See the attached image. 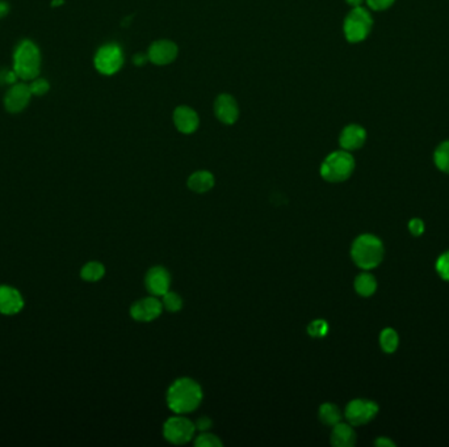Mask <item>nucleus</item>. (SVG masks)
Listing matches in <instances>:
<instances>
[{
    "label": "nucleus",
    "mask_w": 449,
    "mask_h": 447,
    "mask_svg": "<svg viewBox=\"0 0 449 447\" xmlns=\"http://www.w3.org/2000/svg\"><path fill=\"white\" fill-rule=\"evenodd\" d=\"M203 390L196 380L179 378L167 391L168 408L177 415H186L196 410L201 404Z\"/></svg>",
    "instance_id": "nucleus-1"
},
{
    "label": "nucleus",
    "mask_w": 449,
    "mask_h": 447,
    "mask_svg": "<svg viewBox=\"0 0 449 447\" xmlns=\"http://www.w3.org/2000/svg\"><path fill=\"white\" fill-rule=\"evenodd\" d=\"M351 258L359 268L364 271L373 269L381 264L383 258V244L375 235H360L355 239L352 244Z\"/></svg>",
    "instance_id": "nucleus-2"
},
{
    "label": "nucleus",
    "mask_w": 449,
    "mask_h": 447,
    "mask_svg": "<svg viewBox=\"0 0 449 447\" xmlns=\"http://www.w3.org/2000/svg\"><path fill=\"white\" fill-rule=\"evenodd\" d=\"M41 68V55L32 41H21L14 54V71L23 81H33L39 76Z\"/></svg>",
    "instance_id": "nucleus-3"
},
{
    "label": "nucleus",
    "mask_w": 449,
    "mask_h": 447,
    "mask_svg": "<svg viewBox=\"0 0 449 447\" xmlns=\"http://www.w3.org/2000/svg\"><path fill=\"white\" fill-rule=\"evenodd\" d=\"M355 169L354 156L341 149L330 154L321 165V176L328 183H341L350 178Z\"/></svg>",
    "instance_id": "nucleus-4"
},
{
    "label": "nucleus",
    "mask_w": 449,
    "mask_h": 447,
    "mask_svg": "<svg viewBox=\"0 0 449 447\" xmlns=\"http://www.w3.org/2000/svg\"><path fill=\"white\" fill-rule=\"evenodd\" d=\"M373 25L370 12L364 7H355L344 20V36L351 43L366 40Z\"/></svg>",
    "instance_id": "nucleus-5"
},
{
    "label": "nucleus",
    "mask_w": 449,
    "mask_h": 447,
    "mask_svg": "<svg viewBox=\"0 0 449 447\" xmlns=\"http://www.w3.org/2000/svg\"><path fill=\"white\" fill-rule=\"evenodd\" d=\"M196 432V426L184 416H174L164 422V438L172 445H186L191 441Z\"/></svg>",
    "instance_id": "nucleus-6"
},
{
    "label": "nucleus",
    "mask_w": 449,
    "mask_h": 447,
    "mask_svg": "<svg viewBox=\"0 0 449 447\" xmlns=\"http://www.w3.org/2000/svg\"><path fill=\"white\" fill-rule=\"evenodd\" d=\"M94 62L100 74L113 75L123 67V49L117 43H107L97 50Z\"/></svg>",
    "instance_id": "nucleus-7"
},
{
    "label": "nucleus",
    "mask_w": 449,
    "mask_h": 447,
    "mask_svg": "<svg viewBox=\"0 0 449 447\" xmlns=\"http://www.w3.org/2000/svg\"><path fill=\"white\" fill-rule=\"evenodd\" d=\"M379 413V406L367 399H355L346 406L344 416L352 426L366 425Z\"/></svg>",
    "instance_id": "nucleus-8"
},
{
    "label": "nucleus",
    "mask_w": 449,
    "mask_h": 447,
    "mask_svg": "<svg viewBox=\"0 0 449 447\" xmlns=\"http://www.w3.org/2000/svg\"><path fill=\"white\" fill-rule=\"evenodd\" d=\"M26 299L21 291L11 284H0V315L14 316L24 310Z\"/></svg>",
    "instance_id": "nucleus-9"
},
{
    "label": "nucleus",
    "mask_w": 449,
    "mask_h": 447,
    "mask_svg": "<svg viewBox=\"0 0 449 447\" xmlns=\"http://www.w3.org/2000/svg\"><path fill=\"white\" fill-rule=\"evenodd\" d=\"M162 310H163L162 302L152 295L134 302L130 307V316L137 322L149 323L159 318Z\"/></svg>",
    "instance_id": "nucleus-10"
},
{
    "label": "nucleus",
    "mask_w": 449,
    "mask_h": 447,
    "mask_svg": "<svg viewBox=\"0 0 449 447\" xmlns=\"http://www.w3.org/2000/svg\"><path fill=\"white\" fill-rule=\"evenodd\" d=\"M179 49L177 43L172 41L159 40L155 41L150 46L149 61H151L157 66H166L172 63L177 59Z\"/></svg>",
    "instance_id": "nucleus-11"
},
{
    "label": "nucleus",
    "mask_w": 449,
    "mask_h": 447,
    "mask_svg": "<svg viewBox=\"0 0 449 447\" xmlns=\"http://www.w3.org/2000/svg\"><path fill=\"white\" fill-rule=\"evenodd\" d=\"M145 284L151 295L162 297L170 290L171 276L163 267H154L148 271Z\"/></svg>",
    "instance_id": "nucleus-12"
},
{
    "label": "nucleus",
    "mask_w": 449,
    "mask_h": 447,
    "mask_svg": "<svg viewBox=\"0 0 449 447\" xmlns=\"http://www.w3.org/2000/svg\"><path fill=\"white\" fill-rule=\"evenodd\" d=\"M30 88L27 84H14L12 85L4 97V107L10 113H19L27 108L30 97H32Z\"/></svg>",
    "instance_id": "nucleus-13"
},
{
    "label": "nucleus",
    "mask_w": 449,
    "mask_h": 447,
    "mask_svg": "<svg viewBox=\"0 0 449 447\" xmlns=\"http://www.w3.org/2000/svg\"><path fill=\"white\" fill-rule=\"evenodd\" d=\"M214 113L219 121L225 125H232L239 117V108L232 95L218 96L214 103Z\"/></svg>",
    "instance_id": "nucleus-14"
},
{
    "label": "nucleus",
    "mask_w": 449,
    "mask_h": 447,
    "mask_svg": "<svg viewBox=\"0 0 449 447\" xmlns=\"http://www.w3.org/2000/svg\"><path fill=\"white\" fill-rule=\"evenodd\" d=\"M367 141V132L360 125H348L343 129L339 143L346 151L361 149Z\"/></svg>",
    "instance_id": "nucleus-15"
},
{
    "label": "nucleus",
    "mask_w": 449,
    "mask_h": 447,
    "mask_svg": "<svg viewBox=\"0 0 449 447\" xmlns=\"http://www.w3.org/2000/svg\"><path fill=\"white\" fill-rule=\"evenodd\" d=\"M174 122L180 133L191 134L197 130L200 120H199L197 113L193 109L181 105V107H177L174 112Z\"/></svg>",
    "instance_id": "nucleus-16"
},
{
    "label": "nucleus",
    "mask_w": 449,
    "mask_h": 447,
    "mask_svg": "<svg viewBox=\"0 0 449 447\" xmlns=\"http://www.w3.org/2000/svg\"><path fill=\"white\" fill-rule=\"evenodd\" d=\"M331 444L335 447H352L356 444V433L351 424L339 422L332 426Z\"/></svg>",
    "instance_id": "nucleus-17"
},
{
    "label": "nucleus",
    "mask_w": 449,
    "mask_h": 447,
    "mask_svg": "<svg viewBox=\"0 0 449 447\" xmlns=\"http://www.w3.org/2000/svg\"><path fill=\"white\" fill-rule=\"evenodd\" d=\"M214 176L209 171H197L188 177V188L194 193H206L214 187Z\"/></svg>",
    "instance_id": "nucleus-18"
},
{
    "label": "nucleus",
    "mask_w": 449,
    "mask_h": 447,
    "mask_svg": "<svg viewBox=\"0 0 449 447\" xmlns=\"http://www.w3.org/2000/svg\"><path fill=\"white\" fill-rule=\"evenodd\" d=\"M355 290L361 297L373 295L376 293V290H377V281H376L375 276H372L368 271L360 273L355 278Z\"/></svg>",
    "instance_id": "nucleus-19"
},
{
    "label": "nucleus",
    "mask_w": 449,
    "mask_h": 447,
    "mask_svg": "<svg viewBox=\"0 0 449 447\" xmlns=\"http://www.w3.org/2000/svg\"><path fill=\"white\" fill-rule=\"evenodd\" d=\"M318 417L323 425L332 428L341 421V409L334 403H325L318 410Z\"/></svg>",
    "instance_id": "nucleus-20"
},
{
    "label": "nucleus",
    "mask_w": 449,
    "mask_h": 447,
    "mask_svg": "<svg viewBox=\"0 0 449 447\" xmlns=\"http://www.w3.org/2000/svg\"><path fill=\"white\" fill-rule=\"evenodd\" d=\"M106 276V267L99 261H90L81 269V278L86 282H99Z\"/></svg>",
    "instance_id": "nucleus-21"
},
{
    "label": "nucleus",
    "mask_w": 449,
    "mask_h": 447,
    "mask_svg": "<svg viewBox=\"0 0 449 447\" xmlns=\"http://www.w3.org/2000/svg\"><path fill=\"white\" fill-rule=\"evenodd\" d=\"M399 344L398 333L393 328H385L380 335V345L385 353H395Z\"/></svg>",
    "instance_id": "nucleus-22"
},
{
    "label": "nucleus",
    "mask_w": 449,
    "mask_h": 447,
    "mask_svg": "<svg viewBox=\"0 0 449 447\" xmlns=\"http://www.w3.org/2000/svg\"><path fill=\"white\" fill-rule=\"evenodd\" d=\"M434 160L436 167L441 172L449 174V141H446L437 146L434 154Z\"/></svg>",
    "instance_id": "nucleus-23"
},
{
    "label": "nucleus",
    "mask_w": 449,
    "mask_h": 447,
    "mask_svg": "<svg viewBox=\"0 0 449 447\" xmlns=\"http://www.w3.org/2000/svg\"><path fill=\"white\" fill-rule=\"evenodd\" d=\"M162 304L164 310L168 312H179L183 307V299L181 297L174 293V291H167L164 295H162Z\"/></svg>",
    "instance_id": "nucleus-24"
},
{
    "label": "nucleus",
    "mask_w": 449,
    "mask_h": 447,
    "mask_svg": "<svg viewBox=\"0 0 449 447\" xmlns=\"http://www.w3.org/2000/svg\"><path fill=\"white\" fill-rule=\"evenodd\" d=\"M327 332H328V324H327L326 320H323V319H317V320H313L310 324L308 325V333L314 339L325 337Z\"/></svg>",
    "instance_id": "nucleus-25"
},
{
    "label": "nucleus",
    "mask_w": 449,
    "mask_h": 447,
    "mask_svg": "<svg viewBox=\"0 0 449 447\" xmlns=\"http://www.w3.org/2000/svg\"><path fill=\"white\" fill-rule=\"evenodd\" d=\"M194 446L197 447H221L222 442L214 434L201 432V434L194 439Z\"/></svg>",
    "instance_id": "nucleus-26"
},
{
    "label": "nucleus",
    "mask_w": 449,
    "mask_h": 447,
    "mask_svg": "<svg viewBox=\"0 0 449 447\" xmlns=\"http://www.w3.org/2000/svg\"><path fill=\"white\" fill-rule=\"evenodd\" d=\"M436 271L439 276L449 282V251L444 252L436 261Z\"/></svg>",
    "instance_id": "nucleus-27"
},
{
    "label": "nucleus",
    "mask_w": 449,
    "mask_h": 447,
    "mask_svg": "<svg viewBox=\"0 0 449 447\" xmlns=\"http://www.w3.org/2000/svg\"><path fill=\"white\" fill-rule=\"evenodd\" d=\"M29 88H30L32 95H45V94L49 91V83L45 81V79H39V78H36V79H33L32 84L29 85Z\"/></svg>",
    "instance_id": "nucleus-28"
},
{
    "label": "nucleus",
    "mask_w": 449,
    "mask_h": 447,
    "mask_svg": "<svg viewBox=\"0 0 449 447\" xmlns=\"http://www.w3.org/2000/svg\"><path fill=\"white\" fill-rule=\"evenodd\" d=\"M395 0H367L368 7L373 11H385L395 4Z\"/></svg>",
    "instance_id": "nucleus-29"
},
{
    "label": "nucleus",
    "mask_w": 449,
    "mask_h": 447,
    "mask_svg": "<svg viewBox=\"0 0 449 447\" xmlns=\"http://www.w3.org/2000/svg\"><path fill=\"white\" fill-rule=\"evenodd\" d=\"M408 230L414 235V236H421L424 232V223L422 219L419 218H414L408 222Z\"/></svg>",
    "instance_id": "nucleus-30"
},
{
    "label": "nucleus",
    "mask_w": 449,
    "mask_h": 447,
    "mask_svg": "<svg viewBox=\"0 0 449 447\" xmlns=\"http://www.w3.org/2000/svg\"><path fill=\"white\" fill-rule=\"evenodd\" d=\"M194 426H196V429L200 430V432H206V430L212 426V420H210L209 417H206V416H204V417H200L199 420L194 422Z\"/></svg>",
    "instance_id": "nucleus-31"
},
{
    "label": "nucleus",
    "mask_w": 449,
    "mask_h": 447,
    "mask_svg": "<svg viewBox=\"0 0 449 447\" xmlns=\"http://www.w3.org/2000/svg\"><path fill=\"white\" fill-rule=\"evenodd\" d=\"M375 445L379 447H395V442H393L392 439H389V438H386V437H380V438H377V439L375 441Z\"/></svg>",
    "instance_id": "nucleus-32"
},
{
    "label": "nucleus",
    "mask_w": 449,
    "mask_h": 447,
    "mask_svg": "<svg viewBox=\"0 0 449 447\" xmlns=\"http://www.w3.org/2000/svg\"><path fill=\"white\" fill-rule=\"evenodd\" d=\"M149 61V55L142 54V53H138V54L133 56V62L136 66H143L146 65V62Z\"/></svg>",
    "instance_id": "nucleus-33"
},
{
    "label": "nucleus",
    "mask_w": 449,
    "mask_h": 447,
    "mask_svg": "<svg viewBox=\"0 0 449 447\" xmlns=\"http://www.w3.org/2000/svg\"><path fill=\"white\" fill-rule=\"evenodd\" d=\"M8 10H10L8 4L4 3V1H0V19L4 17L6 14H8Z\"/></svg>",
    "instance_id": "nucleus-34"
},
{
    "label": "nucleus",
    "mask_w": 449,
    "mask_h": 447,
    "mask_svg": "<svg viewBox=\"0 0 449 447\" xmlns=\"http://www.w3.org/2000/svg\"><path fill=\"white\" fill-rule=\"evenodd\" d=\"M346 1H347L350 6H352L355 8V7H360V6L363 4L364 0H346Z\"/></svg>",
    "instance_id": "nucleus-35"
},
{
    "label": "nucleus",
    "mask_w": 449,
    "mask_h": 447,
    "mask_svg": "<svg viewBox=\"0 0 449 447\" xmlns=\"http://www.w3.org/2000/svg\"><path fill=\"white\" fill-rule=\"evenodd\" d=\"M63 4V0H53L52 1V6L53 7H55V6H62Z\"/></svg>",
    "instance_id": "nucleus-36"
}]
</instances>
